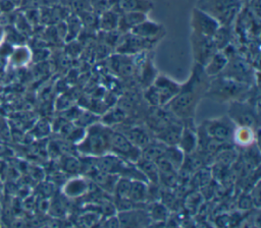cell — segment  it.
<instances>
[{"mask_svg":"<svg viewBox=\"0 0 261 228\" xmlns=\"http://www.w3.org/2000/svg\"><path fill=\"white\" fill-rule=\"evenodd\" d=\"M210 78L202 65L194 63L188 80L180 83L177 94L165 107L181 121L194 120L197 107L206 96Z\"/></svg>","mask_w":261,"mask_h":228,"instance_id":"1","label":"cell"},{"mask_svg":"<svg viewBox=\"0 0 261 228\" xmlns=\"http://www.w3.org/2000/svg\"><path fill=\"white\" fill-rule=\"evenodd\" d=\"M112 128L102 122H95L87 127L83 137L76 142V152L84 157H100L109 153Z\"/></svg>","mask_w":261,"mask_h":228,"instance_id":"2","label":"cell"},{"mask_svg":"<svg viewBox=\"0 0 261 228\" xmlns=\"http://www.w3.org/2000/svg\"><path fill=\"white\" fill-rule=\"evenodd\" d=\"M250 88L251 84H247L219 74L210 78L205 97L219 103H229L236 100H245V96H247Z\"/></svg>","mask_w":261,"mask_h":228,"instance_id":"3","label":"cell"},{"mask_svg":"<svg viewBox=\"0 0 261 228\" xmlns=\"http://www.w3.org/2000/svg\"><path fill=\"white\" fill-rule=\"evenodd\" d=\"M243 6L242 0H197L195 5L224 26H230L236 21Z\"/></svg>","mask_w":261,"mask_h":228,"instance_id":"4","label":"cell"},{"mask_svg":"<svg viewBox=\"0 0 261 228\" xmlns=\"http://www.w3.org/2000/svg\"><path fill=\"white\" fill-rule=\"evenodd\" d=\"M180 83L164 74H157L155 79L149 84L144 98L151 107H164L177 94Z\"/></svg>","mask_w":261,"mask_h":228,"instance_id":"5","label":"cell"},{"mask_svg":"<svg viewBox=\"0 0 261 228\" xmlns=\"http://www.w3.org/2000/svg\"><path fill=\"white\" fill-rule=\"evenodd\" d=\"M198 128H200L207 136L216 141L231 144L236 125L229 119V117L225 115L221 117L206 119L202 121L201 125Z\"/></svg>","mask_w":261,"mask_h":228,"instance_id":"6","label":"cell"},{"mask_svg":"<svg viewBox=\"0 0 261 228\" xmlns=\"http://www.w3.org/2000/svg\"><path fill=\"white\" fill-rule=\"evenodd\" d=\"M227 116L236 126H249L256 129L259 123L255 107L245 100L229 102Z\"/></svg>","mask_w":261,"mask_h":228,"instance_id":"7","label":"cell"},{"mask_svg":"<svg viewBox=\"0 0 261 228\" xmlns=\"http://www.w3.org/2000/svg\"><path fill=\"white\" fill-rule=\"evenodd\" d=\"M109 153L134 164L141 157V150L133 145L122 132L114 129L110 137Z\"/></svg>","mask_w":261,"mask_h":228,"instance_id":"8","label":"cell"},{"mask_svg":"<svg viewBox=\"0 0 261 228\" xmlns=\"http://www.w3.org/2000/svg\"><path fill=\"white\" fill-rule=\"evenodd\" d=\"M190 41L194 63L199 65L204 66L212 55L218 51L212 37H207L192 32L190 35Z\"/></svg>","mask_w":261,"mask_h":228,"instance_id":"9","label":"cell"},{"mask_svg":"<svg viewBox=\"0 0 261 228\" xmlns=\"http://www.w3.org/2000/svg\"><path fill=\"white\" fill-rule=\"evenodd\" d=\"M160 42L157 40H150L138 37L130 33L122 34L119 44L116 46V53L127 55H139L148 50L153 49L156 44Z\"/></svg>","mask_w":261,"mask_h":228,"instance_id":"10","label":"cell"},{"mask_svg":"<svg viewBox=\"0 0 261 228\" xmlns=\"http://www.w3.org/2000/svg\"><path fill=\"white\" fill-rule=\"evenodd\" d=\"M190 24L192 32L207 37H213L220 24L209 14L194 7L191 12Z\"/></svg>","mask_w":261,"mask_h":228,"instance_id":"11","label":"cell"},{"mask_svg":"<svg viewBox=\"0 0 261 228\" xmlns=\"http://www.w3.org/2000/svg\"><path fill=\"white\" fill-rule=\"evenodd\" d=\"M116 216L119 226L122 227H146L151 223L148 211L139 207L120 210Z\"/></svg>","mask_w":261,"mask_h":228,"instance_id":"12","label":"cell"},{"mask_svg":"<svg viewBox=\"0 0 261 228\" xmlns=\"http://www.w3.org/2000/svg\"><path fill=\"white\" fill-rule=\"evenodd\" d=\"M220 74L247 84H251V80L253 78L250 66L240 58L230 59L228 57V62Z\"/></svg>","mask_w":261,"mask_h":228,"instance_id":"13","label":"cell"},{"mask_svg":"<svg viewBox=\"0 0 261 228\" xmlns=\"http://www.w3.org/2000/svg\"><path fill=\"white\" fill-rule=\"evenodd\" d=\"M110 7L118 13L144 12L149 13L154 8L153 0H109Z\"/></svg>","mask_w":261,"mask_h":228,"instance_id":"14","label":"cell"},{"mask_svg":"<svg viewBox=\"0 0 261 228\" xmlns=\"http://www.w3.org/2000/svg\"><path fill=\"white\" fill-rule=\"evenodd\" d=\"M129 33L141 38L160 41L165 35V28L161 23L151 20L148 17L135 26Z\"/></svg>","mask_w":261,"mask_h":228,"instance_id":"15","label":"cell"},{"mask_svg":"<svg viewBox=\"0 0 261 228\" xmlns=\"http://www.w3.org/2000/svg\"><path fill=\"white\" fill-rule=\"evenodd\" d=\"M197 128L194 125V120L182 121V130L177 142V147L184 154H190L197 149Z\"/></svg>","mask_w":261,"mask_h":228,"instance_id":"16","label":"cell"},{"mask_svg":"<svg viewBox=\"0 0 261 228\" xmlns=\"http://www.w3.org/2000/svg\"><path fill=\"white\" fill-rule=\"evenodd\" d=\"M135 55H127V54H120L116 53L115 55L111 56L110 58V65L117 74L128 77L132 76L136 72L137 62L134 58Z\"/></svg>","mask_w":261,"mask_h":228,"instance_id":"17","label":"cell"},{"mask_svg":"<svg viewBox=\"0 0 261 228\" xmlns=\"http://www.w3.org/2000/svg\"><path fill=\"white\" fill-rule=\"evenodd\" d=\"M182 130V121L176 120L161 130L154 133V138L160 140L166 146H177Z\"/></svg>","mask_w":261,"mask_h":228,"instance_id":"18","label":"cell"},{"mask_svg":"<svg viewBox=\"0 0 261 228\" xmlns=\"http://www.w3.org/2000/svg\"><path fill=\"white\" fill-rule=\"evenodd\" d=\"M88 190H89L88 179L80 176H74L68 179L62 187L63 194L70 198L81 197L84 194H86Z\"/></svg>","mask_w":261,"mask_h":228,"instance_id":"19","label":"cell"},{"mask_svg":"<svg viewBox=\"0 0 261 228\" xmlns=\"http://www.w3.org/2000/svg\"><path fill=\"white\" fill-rule=\"evenodd\" d=\"M121 132L128 138V140L133 145H135L140 150H142L153 139L150 130L141 126H130L122 130Z\"/></svg>","mask_w":261,"mask_h":228,"instance_id":"20","label":"cell"},{"mask_svg":"<svg viewBox=\"0 0 261 228\" xmlns=\"http://www.w3.org/2000/svg\"><path fill=\"white\" fill-rule=\"evenodd\" d=\"M228 62V55H226L222 50L216 51L208 62L203 66L205 73L209 77H214L219 75L225 68Z\"/></svg>","mask_w":261,"mask_h":228,"instance_id":"21","label":"cell"},{"mask_svg":"<svg viewBox=\"0 0 261 228\" xmlns=\"http://www.w3.org/2000/svg\"><path fill=\"white\" fill-rule=\"evenodd\" d=\"M146 18H148V14L144 12L134 11V12L120 13L117 31L121 34H127Z\"/></svg>","mask_w":261,"mask_h":228,"instance_id":"22","label":"cell"},{"mask_svg":"<svg viewBox=\"0 0 261 228\" xmlns=\"http://www.w3.org/2000/svg\"><path fill=\"white\" fill-rule=\"evenodd\" d=\"M255 130L256 129L249 126H236L233 130L231 142L234 146L241 147L244 149L252 147L256 138Z\"/></svg>","mask_w":261,"mask_h":228,"instance_id":"23","label":"cell"},{"mask_svg":"<svg viewBox=\"0 0 261 228\" xmlns=\"http://www.w3.org/2000/svg\"><path fill=\"white\" fill-rule=\"evenodd\" d=\"M119 15L120 13L109 7L100 15H98V30L101 32L117 31Z\"/></svg>","mask_w":261,"mask_h":228,"instance_id":"24","label":"cell"},{"mask_svg":"<svg viewBox=\"0 0 261 228\" xmlns=\"http://www.w3.org/2000/svg\"><path fill=\"white\" fill-rule=\"evenodd\" d=\"M135 165L140 170V172L144 175L147 181H150L153 184H157L159 182V172H158L156 163L154 161H151L141 156L137 160Z\"/></svg>","mask_w":261,"mask_h":228,"instance_id":"25","label":"cell"},{"mask_svg":"<svg viewBox=\"0 0 261 228\" xmlns=\"http://www.w3.org/2000/svg\"><path fill=\"white\" fill-rule=\"evenodd\" d=\"M147 198H148L147 181L132 179L126 200H129L134 203L143 204L145 201H147Z\"/></svg>","mask_w":261,"mask_h":228,"instance_id":"26","label":"cell"},{"mask_svg":"<svg viewBox=\"0 0 261 228\" xmlns=\"http://www.w3.org/2000/svg\"><path fill=\"white\" fill-rule=\"evenodd\" d=\"M165 149L166 145L156 138H153L147 146H145L141 150V156L155 162L159 157L164 154Z\"/></svg>","mask_w":261,"mask_h":228,"instance_id":"27","label":"cell"},{"mask_svg":"<svg viewBox=\"0 0 261 228\" xmlns=\"http://www.w3.org/2000/svg\"><path fill=\"white\" fill-rule=\"evenodd\" d=\"M163 156L177 171L180 169L185 159V154L177 146H166Z\"/></svg>","mask_w":261,"mask_h":228,"instance_id":"28","label":"cell"},{"mask_svg":"<svg viewBox=\"0 0 261 228\" xmlns=\"http://www.w3.org/2000/svg\"><path fill=\"white\" fill-rule=\"evenodd\" d=\"M229 27H230V26L220 25L219 28L217 30V32H216V33L214 34V36L212 37L218 50H223V49L228 45L229 40H230Z\"/></svg>","mask_w":261,"mask_h":228,"instance_id":"29","label":"cell"},{"mask_svg":"<svg viewBox=\"0 0 261 228\" xmlns=\"http://www.w3.org/2000/svg\"><path fill=\"white\" fill-rule=\"evenodd\" d=\"M125 116V112L123 109L117 107L115 109L110 110L108 113H106L103 118L101 119V122L107 126H111L115 123H120Z\"/></svg>","mask_w":261,"mask_h":228,"instance_id":"30","label":"cell"},{"mask_svg":"<svg viewBox=\"0 0 261 228\" xmlns=\"http://www.w3.org/2000/svg\"><path fill=\"white\" fill-rule=\"evenodd\" d=\"M61 2L64 6L72 10L75 14L82 11L90 10L89 0H61Z\"/></svg>","mask_w":261,"mask_h":228,"instance_id":"31","label":"cell"},{"mask_svg":"<svg viewBox=\"0 0 261 228\" xmlns=\"http://www.w3.org/2000/svg\"><path fill=\"white\" fill-rule=\"evenodd\" d=\"M63 169L68 172V173H77L79 171H81V167H82V162L80 160H77L75 157L69 156V157H64L63 158Z\"/></svg>","mask_w":261,"mask_h":228,"instance_id":"32","label":"cell"},{"mask_svg":"<svg viewBox=\"0 0 261 228\" xmlns=\"http://www.w3.org/2000/svg\"><path fill=\"white\" fill-rule=\"evenodd\" d=\"M148 213L151 221H153L154 219H156V221H163L167 215L165 207L163 205H160L159 203H154Z\"/></svg>","mask_w":261,"mask_h":228,"instance_id":"33","label":"cell"},{"mask_svg":"<svg viewBox=\"0 0 261 228\" xmlns=\"http://www.w3.org/2000/svg\"><path fill=\"white\" fill-rule=\"evenodd\" d=\"M89 4L90 10L96 15H100L102 12L110 7L109 0H89Z\"/></svg>","mask_w":261,"mask_h":228,"instance_id":"34","label":"cell"},{"mask_svg":"<svg viewBox=\"0 0 261 228\" xmlns=\"http://www.w3.org/2000/svg\"><path fill=\"white\" fill-rule=\"evenodd\" d=\"M11 57L15 64L22 65L29 61L30 52L27 50V48H18V50H16Z\"/></svg>","mask_w":261,"mask_h":228,"instance_id":"35","label":"cell"},{"mask_svg":"<svg viewBox=\"0 0 261 228\" xmlns=\"http://www.w3.org/2000/svg\"><path fill=\"white\" fill-rule=\"evenodd\" d=\"M104 223L102 224L103 226H107V227H119V222L117 219V216L115 215H110L107 216L105 220H103Z\"/></svg>","mask_w":261,"mask_h":228,"instance_id":"36","label":"cell"},{"mask_svg":"<svg viewBox=\"0 0 261 228\" xmlns=\"http://www.w3.org/2000/svg\"><path fill=\"white\" fill-rule=\"evenodd\" d=\"M253 202H252V198L251 196H244L242 200H240L239 202V206L241 209H244V210H247V209H250L252 206H253Z\"/></svg>","mask_w":261,"mask_h":228,"instance_id":"37","label":"cell"},{"mask_svg":"<svg viewBox=\"0 0 261 228\" xmlns=\"http://www.w3.org/2000/svg\"><path fill=\"white\" fill-rule=\"evenodd\" d=\"M1 38H2V32H1V30H0V40H1Z\"/></svg>","mask_w":261,"mask_h":228,"instance_id":"38","label":"cell"},{"mask_svg":"<svg viewBox=\"0 0 261 228\" xmlns=\"http://www.w3.org/2000/svg\"><path fill=\"white\" fill-rule=\"evenodd\" d=\"M244 3H245V1H249V0H242Z\"/></svg>","mask_w":261,"mask_h":228,"instance_id":"39","label":"cell"}]
</instances>
